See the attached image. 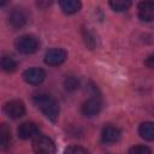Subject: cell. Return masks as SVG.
<instances>
[{
    "instance_id": "ffe728a7",
    "label": "cell",
    "mask_w": 154,
    "mask_h": 154,
    "mask_svg": "<svg viewBox=\"0 0 154 154\" xmlns=\"http://www.w3.org/2000/svg\"><path fill=\"white\" fill-rule=\"evenodd\" d=\"M144 64L149 69H154V53H152L150 55L147 57V59L144 60Z\"/></svg>"
},
{
    "instance_id": "d6986e66",
    "label": "cell",
    "mask_w": 154,
    "mask_h": 154,
    "mask_svg": "<svg viewBox=\"0 0 154 154\" xmlns=\"http://www.w3.org/2000/svg\"><path fill=\"white\" fill-rule=\"evenodd\" d=\"M129 154H152L147 146H134L129 149Z\"/></svg>"
},
{
    "instance_id": "52a82bcc",
    "label": "cell",
    "mask_w": 154,
    "mask_h": 154,
    "mask_svg": "<svg viewBox=\"0 0 154 154\" xmlns=\"http://www.w3.org/2000/svg\"><path fill=\"white\" fill-rule=\"evenodd\" d=\"M101 108H102V102L99 97L95 96V97H90L87 101H84L82 103L81 111H82L83 116H85V117H94L100 113Z\"/></svg>"
},
{
    "instance_id": "8fae6325",
    "label": "cell",
    "mask_w": 154,
    "mask_h": 154,
    "mask_svg": "<svg viewBox=\"0 0 154 154\" xmlns=\"http://www.w3.org/2000/svg\"><path fill=\"white\" fill-rule=\"evenodd\" d=\"M120 130L116 126H112V125H108V126H105L102 129V132H101V140L103 143L106 144H112V143H116L119 141L120 138Z\"/></svg>"
},
{
    "instance_id": "7c38bea8",
    "label": "cell",
    "mask_w": 154,
    "mask_h": 154,
    "mask_svg": "<svg viewBox=\"0 0 154 154\" xmlns=\"http://www.w3.org/2000/svg\"><path fill=\"white\" fill-rule=\"evenodd\" d=\"M138 134L146 141H154V123L143 122L138 126Z\"/></svg>"
},
{
    "instance_id": "3957f363",
    "label": "cell",
    "mask_w": 154,
    "mask_h": 154,
    "mask_svg": "<svg viewBox=\"0 0 154 154\" xmlns=\"http://www.w3.org/2000/svg\"><path fill=\"white\" fill-rule=\"evenodd\" d=\"M32 150L35 154H55V144L49 137L38 135L32 141Z\"/></svg>"
},
{
    "instance_id": "ac0fdd59",
    "label": "cell",
    "mask_w": 154,
    "mask_h": 154,
    "mask_svg": "<svg viewBox=\"0 0 154 154\" xmlns=\"http://www.w3.org/2000/svg\"><path fill=\"white\" fill-rule=\"evenodd\" d=\"M64 154H89V152L79 146H70L64 150Z\"/></svg>"
},
{
    "instance_id": "30bf717a",
    "label": "cell",
    "mask_w": 154,
    "mask_h": 154,
    "mask_svg": "<svg viewBox=\"0 0 154 154\" xmlns=\"http://www.w3.org/2000/svg\"><path fill=\"white\" fill-rule=\"evenodd\" d=\"M138 18L143 22L154 20V1H141L137 6Z\"/></svg>"
},
{
    "instance_id": "2e32d148",
    "label": "cell",
    "mask_w": 154,
    "mask_h": 154,
    "mask_svg": "<svg viewBox=\"0 0 154 154\" xmlns=\"http://www.w3.org/2000/svg\"><path fill=\"white\" fill-rule=\"evenodd\" d=\"M108 4L111 6V8L116 12L126 11L131 6V1H129V0H113V1H109Z\"/></svg>"
},
{
    "instance_id": "7a4b0ae2",
    "label": "cell",
    "mask_w": 154,
    "mask_h": 154,
    "mask_svg": "<svg viewBox=\"0 0 154 154\" xmlns=\"http://www.w3.org/2000/svg\"><path fill=\"white\" fill-rule=\"evenodd\" d=\"M38 40L34 35H22L14 41L16 49L22 54H32L38 49Z\"/></svg>"
},
{
    "instance_id": "9c48e42d",
    "label": "cell",
    "mask_w": 154,
    "mask_h": 154,
    "mask_svg": "<svg viewBox=\"0 0 154 154\" xmlns=\"http://www.w3.org/2000/svg\"><path fill=\"white\" fill-rule=\"evenodd\" d=\"M28 22V17L26 13L22 10V8H14L10 16H8V24L11 25V28H13L14 30L17 29H22Z\"/></svg>"
},
{
    "instance_id": "4fadbf2b",
    "label": "cell",
    "mask_w": 154,
    "mask_h": 154,
    "mask_svg": "<svg viewBox=\"0 0 154 154\" xmlns=\"http://www.w3.org/2000/svg\"><path fill=\"white\" fill-rule=\"evenodd\" d=\"M59 5H60L61 11L66 14H73L78 12L82 6V4L77 0H63L59 2Z\"/></svg>"
},
{
    "instance_id": "277c9868",
    "label": "cell",
    "mask_w": 154,
    "mask_h": 154,
    "mask_svg": "<svg viewBox=\"0 0 154 154\" xmlns=\"http://www.w3.org/2000/svg\"><path fill=\"white\" fill-rule=\"evenodd\" d=\"M67 58V53L63 48H51L45 54V63L49 66H58Z\"/></svg>"
},
{
    "instance_id": "e0dca14e",
    "label": "cell",
    "mask_w": 154,
    "mask_h": 154,
    "mask_svg": "<svg viewBox=\"0 0 154 154\" xmlns=\"http://www.w3.org/2000/svg\"><path fill=\"white\" fill-rule=\"evenodd\" d=\"M64 85H65V89L66 90H76L78 87H79V82H78V79L76 78V77H73V76H70V77H67L66 79H65V83H64Z\"/></svg>"
},
{
    "instance_id": "9a60e30c",
    "label": "cell",
    "mask_w": 154,
    "mask_h": 154,
    "mask_svg": "<svg viewBox=\"0 0 154 154\" xmlns=\"http://www.w3.org/2000/svg\"><path fill=\"white\" fill-rule=\"evenodd\" d=\"M1 67L6 72H13L17 69V63L12 57L2 55V58H1Z\"/></svg>"
},
{
    "instance_id": "5b68a950",
    "label": "cell",
    "mask_w": 154,
    "mask_h": 154,
    "mask_svg": "<svg viewBox=\"0 0 154 154\" xmlns=\"http://www.w3.org/2000/svg\"><path fill=\"white\" fill-rule=\"evenodd\" d=\"M4 109L11 119H19L25 114V106L20 100H11L6 102Z\"/></svg>"
},
{
    "instance_id": "5bb4252c",
    "label": "cell",
    "mask_w": 154,
    "mask_h": 154,
    "mask_svg": "<svg viewBox=\"0 0 154 154\" xmlns=\"http://www.w3.org/2000/svg\"><path fill=\"white\" fill-rule=\"evenodd\" d=\"M10 142H11V132L7 129V126L5 124H2L1 129H0V147H1V149L5 150L10 146Z\"/></svg>"
},
{
    "instance_id": "6da1fadb",
    "label": "cell",
    "mask_w": 154,
    "mask_h": 154,
    "mask_svg": "<svg viewBox=\"0 0 154 154\" xmlns=\"http://www.w3.org/2000/svg\"><path fill=\"white\" fill-rule=\"evenodd\" d=\"M34 103L41 109V112L52 122H55L59 116V105L55 99L48 94H37L34 96Z\"/></svg>"
},
{
    "instance_id": "ba28073f",
    "label": "cell",
    "mask_w": 154,
    "mask_h": 154,
    "mask_svg": "<svg viewBox=\"0 0 154 154\" xmlns=\"http://www.w3.org/2000/svg\"><path fill=\"white\" fill-rule=\"evenodd\" d=\"M17 134L22 140L35 138L36 136H38V126L32 122H24L18 126Z\"/></svg>"
},
{
    "instance_id": "8992f818",
    "label": "cell",
    "mask_w": 154,
    "mask_h": 154,
    "mask_svg": "<svg viewBox=\"0 0 154 154\" xmlns=\"http://www.w3.org/2000/svg\"><path fill=\"white\" fill-rule=\"evenodd\" d=\"M22 77L29 84H40L45 81L46 72L40 67H29L22 73Z\"/></svg>"
}]
</instances>
